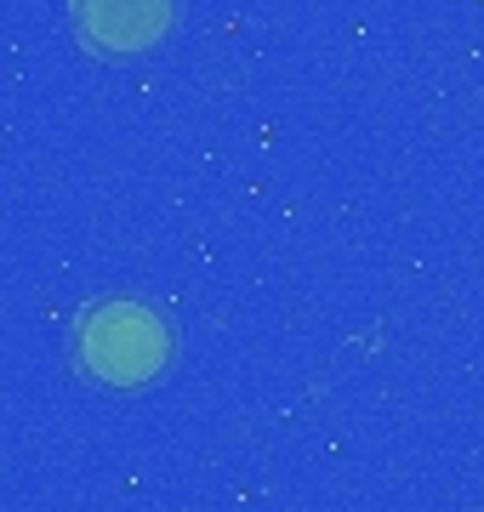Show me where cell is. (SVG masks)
Masks as SVG:
<instances>
[{
	"label": "cell",
	"instance_id": "obj_1",
	"mask_svg": "<svg viewBox=\"0 0 484 512\" xmlns=\"http://www.w3.org/2000/svg\"><path fill=\"white\" fill-rule=\"evenodd\" d=\"M171 359V330L166 319L143 302H97L86 319H80V365L92 370L97 382L114 387H137L160 376V365Z\"/></svg>",
	"mask_w": 484,
	"mask_h": 512
},
{
	"label": "cell",
	"instance_id": "obj_2",
	"mask_svg": "<svg viewBox=\"0 0 484 512\" xmlns=\"http://www.w3.org/2000/svg\"><path fill=\"white\" fill-rule=\"evenodd\" d=\"M75 29L92 52H143L171 29V0H75Z\"/></svg>",
	"mask_w": 484,
	"mask_h": 512
}]
</instances>
